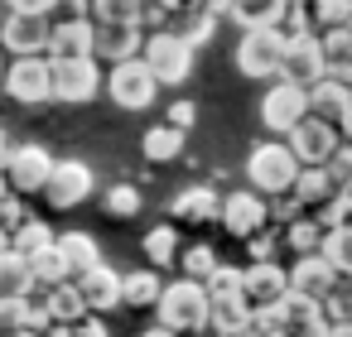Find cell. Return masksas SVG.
I'll list each match as a JSON object with an SVG mask.
<instances>
[{"label":"cell","instance_id":"4fadbf2b","mask_svg":"<svg viewBox=\"0 0 352 337\" xmlns=\"http://www.w3.org/2000/svg\"><path fill=\"white\" fill-rule=\"evenodd\" d=\"M49 20L44 15H20V10H6L0 15V49L10 58H30V54H49Z\"/></svg>","mask_w":352,"mask_h":337},{"label":"cell","instance_id":"ffe728a7","mask_svg":"<svg viewBox=\"0 0 352 337\" xmlns=\"http://www.w3.org/2000/svg\"><path fill=\"white\" fill-rule=\"evenodd\" d=\"M92 15L82 20H54L49 30V58H87L92 54Z\"/></svg>","mask_w":352,"mask_h":337},{"label":"cell","instance_id":"836d02e7","mask_svg":"<svg viewBox=\"0 0 352 337\" xmlns=\"http://www.w3.org/2000/svg\"><path fill=\"white\" fill-rule=\"evenodd\" d=\"M140 251L150 255V265L155 270H164V265H174L179 260V231L164 222V226H150L145 231V241H140Z\"/></svg>","mask_w":352,"mask_h":337},{"label":"cell","instance_id":"f6af8a7d","mask_svg":"<svg viewBox=\"0 0 352 337\" xmlns=\"http://www.w3.org/2000/svg\"><path fill=\"white\" fill-rule=\"evenodd\" d=\"M246 246H251V260H275V251H280V236H270V231H256V236H246Z\"/></svg>","mask_w":352,"mask_h":337},{"label":"cell","instance_id":"d6a6232c","mask_svg":"<svg viewBox=\"0 0 352 337\" xmlns=\"http://www.w3.org/2000/svg\"><path fill=\"white\" fill-rule=\"evenodd\" d=\"M92 25H145V0H92Z\"/></svg>","mask_w":352,"mask_h":337},{"label":"cell","instance_id":"681fc988","mask_svg":"<svg viewBox=\"0 0 352 337\" xmlns=\"http://www.w3.org/2000/svg\"><path fill=\"white\" fill-rule=\"evenodd\" d=\"M198 10H203V15H212V20H227L232 0H198Z\"/></svg>","mask_w":352,"mask_h":337},{"label":"cell","instance_id":"60d3db41","mask_svg":"<svg viewBox=\"0 0 352 337\" xmlns=\"http://www.w3.org/2000/svg\"><path fill=\"white\" fill-rule=\"evenodd\" d=\"M241 294V265H217L208 275V299H232Z\"/></svg>","mask_w":352,"mask_h":337},{"label":"cell","instance_id":"44dd1931","mask_svg":"<svg viewBox=\"0 0 352 337\" xmlns=\"http://www.w3.org/2000/svg\"><path fill=\"white\" fill-rule=\"evenodd\" d=\"M347 102H352V87H342L338 78L309 82V116H318V121H328V126H342Z\"/></svg>","mask_w":352,"mask_h":337},{"label":"cell","instance_id":"d4e9b609","mask_svg":"<svg viewBox=\"0 0 352 337\" xmlns=\"http://www.w3.org/2000/svg\"><path fill=\"white\" fill-rule=\"evenodd\" d=\"M285 5L289 0H232L227 20L241 25V30H275L285 20Z\"/></svg>","mask_w":352,"mask_h":337},{"label":"cell","instance_id":"cb8c5ba5","mask_svg":"<svg viewBox=\"0 0 352 337\" xmlns=\"http://www.w3.org/2000/svg\"><path fill=\"white\" fill-rule=\"evenodd\" d=\"M217 207H222V193H212L208 183H193V188H184V193L174 198L169 212H174L179 222H193V226H198V222H217Z\"/></svg>","mask_w":352,"mask_h":337},{"label":"cell","instance_id":"7bdbcfd3","mask_svg":"<svg viewBox=\"0 0 352 337\" xmlns=\"http://www.w3.org/2000/svg\"><path fill=\"white\" fill-rule=\"evenodd\" d=\"M25 217H30V212H25L20 193H6V198H0V226H6V231H15V226H20Z\"/></svg>","mask_w":352,"mask_h":337},{"label":"cell","instance_id":"484cf974","mask_svg":"<svg viewBox=\"0 0 352 337\" xmlns=\"http://www.w3.org/2000/svg\"><path fill=\"white\" fill-rule=\"evenodd\" d=\"M54 241H58V251H63L73 279H78L82 270H92V265H102V246H97L92 231H63V236H54Z\"/></svg>","mask_w":352,"mask_h":337},{"label":"cell","instance_id":"603a6c76","mask_svg":"<svg viewBox=\"0 0 352 337\" xmlns=\"http://www.w3.org/2000/svg\"><path fill=\"white\" fill-rule=\"evenodd\" d=\"M318 49H323V78H338L342 87H352V30L318 34Z\"/></svg>","mask_w":352,"mask_h":337},{"label":"cell","instance_id":"ba28073f","mask_svg":"<svg viewBox=\"0 0 352 337\" xmlns=\"http://www.w3.org/2000/svg\"><path fill=\"white\" fill-rule=\"evenodd\" d=\"M304 116H309V87L275 78V82H270V92L261 97V126H265L270 135H289Z\"/></svg>","mask_w":352,"mask_h":337},{"label":"cell","instance_id":"1f68e13d","mask_svg":"<svg viewBox=\"0 0 352 337\" xmlns=\"http://www.w3.org/2000/svg\"><path fill=\"white\" fill-rule=\"evenodd\" d=\"M25 260H30V275H34V284H39V289L73 279V275H68V260H63V251H58V241H49L44 251H34V255H25Z\"/></svg>","mask_w":352,"mask_h":337},{"label":"cell","instance_id":"bcb514c9","mask_svg":"<svg viewBox=\"0 0 352 337\" xmlns=\"http://www.w3.org/2000/svg\"><path fill=\"white\" fill-rule=\"evenodd\" d=\"M73 337H111V327L102 323V313H82L73 323Z\"/></svg>","mask_w":352,"mask_h":337},{"label":"cell","instance_id":"ac0fdd59","mask_svg":"<svg viewBox=\"0 0 352 337\" xmlns=\"http://www.w3.org/2000/svg\"><path fill=\"white\" fill-rule=\"evenodd\" d=\"M78 294L87 299V313H111V308H121V275L102 260V265H92V270H82L78 279Z\"/></svg>","mask_w":352,"mask_h":337},{"label":"cell","instance_id":"f546056e","mask_svg":"<svg viewBox=\"0 0 352 337\" xmlns=\"http://www.w3.org/2000/svg\"><path fill=\"white\" fill-rule=\"evenodd\" d=\"M280 246H285V251H294V255H314V251H323V226H318V217L299 212L294 222H285Z\"/></svg>","mask_w":352,"mask_h":337},{"label":"cell","instance_id":"277c9868","mask_svg":"<svg viewBox=\"0 0 352 337\" xmlns=\"http://www.w3.org/2000/svg\"><path fill=\"white\" fill-rule=\"evenodd\" d=\"M102 92L121 111H145V106H155L160 82H155V73H150L145 58H126V63H111V73L102 78Z\"/></svg>","mask_w":352,"mask_h":337},{"label":"cell","instance_id":"11a10c76","mask_svg":"<svg viewBox=\"0 0 352 337\" xmlns=\"http://www.w3.org/2000/svg\"><path fill=\"white\" fill-rule=\"evenodd\" d=\"M6 337H44V332H34V327H20V332H6Z\"/></svg>","mask_w":352,"mask_h":337},{"label":"cell","instance_id":"e0dca14e","mask_svg":"<svg viewBox=\"0 0 352 337\" xmlns=\"http://www.w3.org/2000/svg\"><path fill=\"white\" fill-rule=\"evenodd\" d=\"M280 78L285 82H318L323 78V49H318V34H299V39H285V58H280Z\"/></svg>","mask_w":352,"mask_h":337},{"label":"cell","instance_id":"c3c4849f","mask_svg":"<svg viewBox=\"0 0 352 337\" xmlns=\"http://www.w3.org/2000/svg\"><path fill=\"white\" fill-rule=\"evenodd\" d=\"M193 121H198V106H193V102H174V106H169V121H164V126H174V130H188Z\"/></svg>","mask_w":352,"mask_h":337},{"label":"cell","instance_id":"7a4b0ae2","mask_svg":"<svg viewBox=\"0 0 352 337\" xmlns=\"http://www.w3.org/2000/svg\"><path fill=\"white\" fill-rule=\"evenodd\" d=\"M155 313H160V327H169V332H198V327H208V284L179 275L174 284L160 289Z\"/></svg>","mask_w":352,"mask_h":337},{"label":"cell","instance_id":"7402d4cb","mask_svg":"<svg viewBox=\"0 0 352 337\" xmlns=\"http://www.w3.org/2000/svg\"><path fill=\"white\" fill-rule=\"evenodd\" d=\"M289 198H294L304 212H318V207H328L333 198H342V188H338V183H333V174L318 164V169H299V178H294Z\"/></svg>","mask_w":352,"mask_h":337},{"label":"cell","instance_id":"680465c9","mask_svg":"<svg viewBox=\"0 0 352 337\" xmlns=\"http://www.w3.org/2000/svg\"><path fill=\"white\" fill-rule=\"evenodd\" d=\"M6 193H10V183H6V174H0V198H6Z\"/></svg>","mask_w":352,"mask_h":337},{"label":"cell","instance_id":"ab89813d","mask_svg":"<svg viewBox=\"0 0 352 337\" xmlns=\"http://www.w3.org/2000/svg\"><path fill=\"white\" fill-rule=\"evenodd\" d=\"M323 313H328V323H352V275H338L333 294L323 299Z\"/></svg>","mask_w":352,"mask_h":337},{"label":"cell","instance_id":"f907efd6","mask_svg":"<svg viewBox=\"0 0 352 337\" xmlns=\"http://www.w3.org/2000/svg\"><path fill=\"white\" fill-rule=\"evenodd\" d=\"M323 337H352V323H328V332Z\"/></svg>","mask_w":352,"mask_h":337},{"label":"cell","instance_id":"d6986e66","mask_svg":"<svg viewBox=\"0 0 352 337\" xmlns=\"http://www.w3.org/2000/svg\"><path fill=\"white\" fill-rule=\"evenodd\" d=\"M333 284H338V270H333L318 251H314V255H299V260L289 265V289L304 294V299H318V303H323V299L333 294Z\"/></svg>","mask_w":352,"mask_h":337},{"label":"cell","instance_id":"9a60e30c","mask_svg":"<svg viewBox=\"0 0 352 337\" xmlns=\"http://www.w3.org/2000/svg\"><path fill=\"white\" fill-rule=\"evenodd\" d=\"M275 323H280V337H323L328 332V313L318 299H304V294H285L275 303Z\"/></svg>","mask_w":352,"mask_h":337},{"label":"cell","instance_id":"91938a15","mask_svg":"<svg viewBox=\"0 0 352 337\" xmlns=\"http://www.w3.org/2000/svg\"><path fill=\"white\" fill-rule=\"evenodd\" d=\"M0 78H6V49H0Z\"/></svg>","mask_w":352,"mask_h":337},{"label":"cell","instance_id":"ee69618b","mask_svg":"<svg viewBox=\"0 0 352 337\" xmlns=\"http://www.w3.org/2000/svg\"><path fill=\"white\" fill-rule=\"evenodd\" d=\"M150 5H155L169 25H179L184 15H193V10H198V0H150Z\"/></svg>","mask_w":352,"mask_h":337},{"label":"cell","instance_id":"4dcf8cb0","mask_svg":"<svg viewBox=\"0 0 352 337\" xmlns=\"http://www.w3.org/2000/svg\"><path fill=\"white\" fill-rule=\"evenodd\" d=\"M140 150H145L150 164H169V159L184 154V130H174V126H150V130L140 135Z\"/></svg>","mask_w":352,"mask_h":337},{"label":"cell","instance_id":"6da1fadb","mask_svg":"<svg viewBox=\"0 0 352 337\" xmlns=\"http://www.w3.org/2000/svg\"><path fill=\"white\" fill-rule=\"evenodd\" d=\"M299 178V159L285 140H261L251 154H246V188H256L261 198H280L289 193Z\"/></svg>","mask_w":352,"mask_h":337},{"label":"cell","instance_id":"e575fe53","mask_svg":"<svg viewBox=\"0 0 352 337\" xmlns=\"http://www.w3.org/2000/svg\"><path fill=\"white\" fill-rule=\"evenodd\" d=\"M304 10H309L314 34H328V30H342V25H347L352 0H304Z\"/></svg>","mask_w":352,"mask_h":337},{"label":"cell","instance_id":"30bf717a","mask_svg":"<svg viewBox=\"0 0 352 337\" xmlns=\"http://www.w3.org/2000/svg\"><path fill=\"white\" fill-rule=\"evenodd\" d=\"M285 145L294 150L299 169H318V164H328V159L338 154L342 130H338V126H328V121H318V116H304V121L285 135Z\"/></svg>","mask_w":352,"mask_h":337},{"label":"cell","instance_id":"db71d44e","mask_svg":"<svg viewBox=\"0 0 352 337\" xmlns=\"http://www.w3.org/2000/svg\"><path fill=\"white\" fill-rule=\"evenodd\" d=\"M6 154H10V140H6V126H0V164H6Z\"/></svg>","mask_w":352,"mask_h":337},{"label":"cell","instance_id":"d590c367","mask_svg":"<svg viewBox=\"0 0 352 337\" xmlns=\"http://www.w3.org/2000/svg\"><path fill=\"white\" fill-rule=\"evenodd\" d=\"M49 241H54V226L39 222V217H25V222L10 231V251H20V255H34V251H44Z\"/></svg>","mask_w":352,"mask_h":337},{"label":"cell","instance_id":"52a82bcc","mask_svg":"<svg viewBox=\"0 0 352 337\" xmlns=\"http://www.w3.org/2000/svg\"><path fill=\"white\" fill-rule=\"evenodd\" d=\"M54 63V102L63 106H87L102 92V68L97 58H49Z\"/></svg>","mask_w":352,"mask_h":337},{"label":"cell","instance_id":"7c38bea8","mask_svg":"<svg viewBox=\"0 0 352 337\" xmlns=\"http://www.w3.org/2000/svg\"><path fill=\"white\" fill-rule=\"evenodd\" d=\"M92 188H97V178H92V169H87L82 159H54V174H49V183H44V198H49V207L68 212V207L87 202Z\"/></svg>","mask_w":352,"mask_h":337},{"label":"cell","instance_id":"74e56055","mask_svg":"<svg viewBox=\"0 0 352 337\" xmlns=\"http://www.w3.org/2000/svg\"><path fill=\"white\" fill-rule=\"evenodd\" d=\"M140 188L135 183H111L107 193H102V207H107V217H116V222H126V217H135L140 212Z\"/></svg>","mask_w":352,"mask_h":337},{"label":"cell","instance_id":"94428289","mask_svg":"<svg viewBox=\"0 0 352 337\" xmlns=\"http://www.w3.org/2000/svg\"><path fill=\"white\" fill-rule=\"evenodd\" d=\"M342 30H352V10H347V25H342Z\"/></svg>","mask_w":352,"mask_h":337},{"label":"cell","instance_id":"f1b7e54d","mask_svg":"<svg viewBox=\"0 0 352 337\" xmlns=\"http://www.w3.org/2000/svg\"><path fill=\"white\" fill-rule=\"evenodd\" d=\"M160 289H164V279H160V270H155V265L121 275V303H131V308H155Z\"/></svg>","mask_w":352,"mask_h":337},{"label":"cell","instance_id":"f35d334b","mask_svg":"<svg viewBox=\"0 0 352 337\" xmlns=\"http://www.w3.org/2000/svg\"><path fill=\"white\" fill-rule=\"evenodd\" d=\"M179 265H184V279H198V284H208V275H212L222 260H217V251H212L208 241H198V246L179 251Z\"/></svg>","mask_w":352,"mask_h":337},{"label":"cell","instance_id":"5bb4252c","mask_svg":"<svg viewBox=\"0 0 352 337\" xmlns=\"http://www.w3.org/2000/svg\"><path fill=\"white\" fill-rule=\"evenodd\" d=\"M285 294H289V270H280L275 260H251V265L241 270V299H246L251 313L275 308Z\"/></svg>","mask_w":352,"mask_h":337},{"label":"cell","instance_id":"8992f818","mask_svg":"<svg viewBox=\"0 0 352 337\" xmlns=\"http://www.w3.org/2000/svg\"><path fill=\"white\" fill-rule=\"evenodd\" d=\"M280 58H285V34L280 30H241L236 39V73L241 78H280Z\"/></svg>","mask_w":352,"mask_h":337},{"label":"cell","instance_id":"83f0119b","mask_svg":"<svg viewBox=\"0 0 352 337\" xmlns=\"http://www.w3.org/2000/svg\"><path fill=\"white\" fill-rule=\"evenodd\" d=\"M34 294V275H30V260L20 251H0V299H30Z\"/></svg>","mask_w":352,"mask_h":337},{"label":"cell","instance_id":"8d00e7d4","mask_svg":"<svg viewBox=\"0 0 352 337\" xmlns=\"http://www.w3.org/2000/svg\"><path fill=\"white\" fill-rule=\"evenodd\" d=\"M338 275H352V226H333L323 231V251H318Z\"/></svg>","mask_w":352,"mask_h":337},{"label":"cell","instance_id":"4316f807","mask_svg":"<svg viewBox=\"0 0 352 337\" xmlns=\"http://www.w3.org/2000/svg\"><path fill=\"white\" fill-rule=\"evenodd\" d=\"M39 303L49 308V318H54V323H68V327H73V323L87 313V299L78 294V284H73V279H63V284H49V289L39 294Z\"/></svg>","mask_w":352,"mask_h":337},{"label":"cell","instance_id":"9c48e42d","mask_svg":"<svg viewBox=\"0 0 352 337\" xmlns=\"http://www.w3.org/2000/svg\"><path fill=\"white\" fill-rule=\"evenodd\" d=\"M0 174H6L10 193H20V198L44 193V183H49V174H54V154H49L44 145H15V150L6 154V164H0Z\"/></svg>","mask_w":352,"mask_h":337},{"label":"cell","instance_id":"5b68a950","mask_svg":"<svg viewBox=\"0 0 352 337\" xmlns=\"http://www.w3.org/2000/svg\"><path fill=\"white\" fill-rule=\"evenodd\" d=\"M0 87H6V97L20 102V106H44V102H54V63H49V54H30V58L6 63Z\"/></svg>","mask_w":352,"mask_h":337},{"label":"cell","instance_id":"9f6ffc18","mask_svg":"<svg viewBox=\"0 0 352 337\" xmlns=\"http://www.w3.org/2000/svg\"><path fill=\"white\" fill-rule=\"evenodd\" d=\"M6 246H10V231H6V226H0V251H6Z\"/></svg>","mask_w":352,"mask_h":337},{"label":"cell","instance_id":"f5cc1de1","mask_svg":"<svg viewBox=\"0 0 352 337\" xmlns=\"http://www.w3.org/2000/svg\"><path fill=\"white\" fill-rule=\"evenodd\" d=\"M338 130H342V140H352V102H347V116H342V126H338Z\"/></svg>","mask_w":352,"mask_h":337},{"label":"cell","instance_id":"6f0895ef","mask_svg":"<svg viewBox=\"0 0 352 337\" xmlns=\"http://www.w3.org/2000/svg\"><path fill=\"white\" fill-rule=\"evenodd\" d=\"M198 337H222V332H212V327H198Z\"/></svg>","mask_w":352,"mask_h":337},{"label":"cell","instance_id":"8fae6325","mask_svg":"<svg viewBox=\"0 0 352 337\" xmlns=\"http://www.w3.org/2000/svg\"><path fill=\"white\" fill-rule=\"evenodd\" d=\"M217 222L227 226V236L246 241V236L265 231V222H270V202H265L256 188H236V193H227V198H222V207H217Z\"/></svg>","mask_w":352,"mask_h":337},{"label":"cell","instance_id":"7dc6e473","mask_svg":"<svg viewBox=\"0 0 352 337\" xmlns=\"http://www.w3.org/2000/svg\"><path fill=\"white\" fill-rule=\"evenodd\" d=\"M54 5H58V0H6V10H20V15H44V20H54Z\"/></svg>","mask_w":352,"mask_h":337},{"label":"cell","instance_id":"b9f144b4","mask_svg":"<svg viewBox=\"0 0 352 337\" xmlns=\"http://www.w3.org/2000/svg\"><path fill=\"white\" fill-rule=\"evenodd\" d=\"M30 327V299H0V337Z\"/></svg>","mask_w":352,"mask_h":337},{"label":"cell","instance_id":"3957f363","mask_svg":"<svg viewBox=\"0 0 352 337\" xmlns=\"http://www.w3.org/2000/svg\"><path fill=\"white\" fill-rule=\"evenodd\" d=\"M193 44L179 34V30H155V34H145V44H140V58L150 63V73H155V82L160 87H179V82H188V73H193Z\"/></svg>","mask_w":352,"mask_h":337},{"label":"cell","instance_id":"816d5d0a","mask_svg":"<svg viewBox=\"0 0 352 337\" xmlns=\"http://www.w3.org/2000/svg\"><path fill=\"white\" fill-rule=\"evenodd\" d=\"M140 337H179V332H169V327H160V323H155V327H145Z\"/></svg>","mask_w":352,"mask_h":337},{"label":"cell","instance_id":"2e32d148","mask_svg":"<svg viewBox=\"0 0 352 337\" xmlns=\"http://www.w3.org/2000/svg\"><path fill=\"white\" fill-rule=\"evenodd\" d=\"M92 58L97 63H126V58H140V44H145V25H92Z\"/></svg>","mask_w":352,"mask_h":337}]
</instances>
